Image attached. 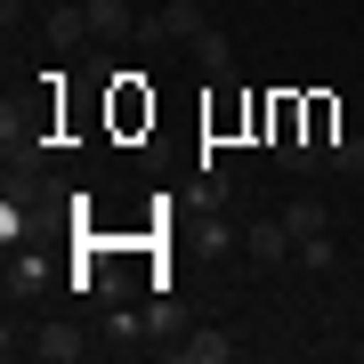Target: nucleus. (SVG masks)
<instances>
[{"label":"nucleus","instance_id":"4","mask_svg":"<svg viewBox=\"0 0 364 364\" xmlns=\"http://www.w3.org/2000/svg\"><path fill=\"white\" fill-rule=\"evenodd\" d=\"M49 291V259L41 251H9V299H41Z\"/></svg>","mask_w":364,"mask_h":364},{"label":"nucleus","instance_id":"3","mask_svg":"<svg viewBox=\"0 0 364 364\" xmlns=\"http://www.w3.org/2000/svg\"><path fill=\"white\" fill-rule=\"evenodd\" d=\"M243 251H251L259 267H284L291 251H299V243H291V227H284V210H267V219H251V227H243Z\"/></svg>","mask_w":364,"mask_h":364},{"label":"nucleus","instance_id":"1","mask_svg":"<svg viewBox=\"0 0 364 364\" xmlns=\"http://www.w3.org/2000/svg\"><path fill=\"white\" fill-rule=\"evenodd\" d=\"M9 356H41V364H81L90 356V332L81 324H41V332H25Z\"/></svg>","mask_w":364,"mask_h":364},{"label":"nucleus","instance_id":"13","mask_svg":"<svg viewBox=\"0 0 364 364\" xmlns=\"http://www.w3.org/2000/svg\"><path fill=\"white\" fill-rule=\"evenodd\" d=\"M340 178H364V138H332V154H324Z\"/></svg>","mask_w":364,"mask_h":364},{"label":"nucleus","instance_id":"8","mask_svg":"<svg viewBox=\"0 0 364 364\" xmlns=\"http://www.w3.org/2000/svg\"><path fill=\"white\" fill-rule=\"evenodd\" d=\"M81 25H90V41L130 33V0H81Z\"/></svg>","mask_w":364,"mask_h":364},{"label":"nucleus","instance_id":"14","mask_svg":"<svg viewBox=\"0 0 364 364\" xmlns=\"http://www.w3.org/2000/svg\"><path fill=\"white\" fill-rule=\"evenodd\" d=\"M291 259H299V267H316V275H324V267L340 259V251H332V235H308V243H299V251H291Z\"/></svg>","mask_w":364,"mask_h":364},{"label":"nucleus","instance_id":"2","mask_svg":"<svg viewBox=\"0 0 364 364\" xmlns=\"http://www.w3.org/2000/svg\"><path fill=\"white\" fill-rule=\"evenodd\" d=\"M203 25H210V9H203V0H162V9L146 16V41H195Z\"/></svg>","mask_w":364,"mask_h":364},{"label":"nucleus","instance_id":"10","mask_svg":"<svg viewBox=\"0 0 364 364\" xmlns=\"http://www.w3.org/2000/svg\"><path fill=\"white\" fill-rule=\"evenodd\" d=\"M332 138H340V105H332V97H308V146L332 154Z\"/></svg>","mask_w":364,"mask_h":364},{"label":"nucleus","instance_id":"7","mask_svg":"<svg viewBox=\"0 0 364 364\" xmlns=\"http://www.w3.org/2000/svg\"><path fill=\"white\" fill-rule=\"evenodd\" d=\"M170 356H178V364H227L235 340L227 332H186V340H170Z\"/></svg>","mask_w":364,"mask_h":364},{"label":"nucleus","instance_id":"6","mask_svg":"<svg viewBox=\"0 0 364 364\" xmlns=\"http://www.w3.org/2000/svg\"><path fill=\"white\" fill-rule=\"evenodd\" d=\"M284 227H291V243H308V235H332V210L316 203V195H291L284 203Z\"/></svg>","mask_w":364,"mask_h":364},{"label":"nucleus","instance_id":"9","mask_svg":"<svg viewBox=\"0 0 364 364\" xmlns=\"http://www.w3.org/2000/svg\"><path fill=\"white\" fill-rule=\"evenodd\" d=\"M138 122H154V97L138 81H114V130H138Z\"/></svg>","mask_w":364,"mask_h":364},{"label":"nucleus","instance_id":"12","mask_svg":"<svg viewBox=\"0 0 364 364\" xmlns=\"http://www.w3.org/2000/svg\"><path fill=\"white\" fill-rule=\"evenodd\" d=\"M73 41H90V25H81V9H57L49 16V49H73Z\"/></svg>","mask_w":364,"mask_h":364},{"label":"nucleus","instance_id":"5","mask_svg":"<svg viewBox=\"0 0 364 364\" xmlns=\"http://www.w3.org/2000/svg\"><path fill=\"white\" fill-rule=\"evenodd\" d=\"M186 49H195V65H203L210 81H235V49H227V33H219V25H203Z\"/></svg>","mask_w":364,"mask_h":364},{"label":"nucleus","instance_id":"11","mask_svg":"<svg viewBox=\"0 0 364 364\" xmlns=\"http://www.w3.org/2000/svg\"><path fill=\"white\" fill-rule=\"evenodd\" d=\"M146 332H186V308L170 291H154V299H146Z\"/></svg>","mask_w":364,"mask_h":364}]
</instances>
